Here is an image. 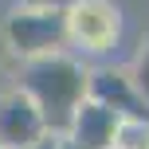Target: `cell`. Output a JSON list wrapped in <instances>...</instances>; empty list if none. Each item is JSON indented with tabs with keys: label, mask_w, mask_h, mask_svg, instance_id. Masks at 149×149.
Instances as JSON below:
<instances>
[{
	"label": "cell",
	"mask_w": 149,
	"mask_h": 149,
	"mask_svg": "<svg viewBox=\"0 0 149 149\" xmlns=\"http://www.w3.org/2000/svg\"><path fill=\"white\" fill-rule=\"evenodd\" d=\"M134 74V82H137V90H141V98L149 102V43H145V51L137 55V67L130 71Z\"/></svg>",
	"instance_id": "7"
},
{
	"label": "cell",
	"mask_w": 149,
	"mask_h": 149,
	"mask_svg": "<svg viewBox=\"0 0 149 149\" xmlns=\"http://www.w3.org/2000/svg\"><path fill=\"white\" fill-rule=\"evenodd\" d=\"M86 98L106 110H114L122 122H149V102L141 98L130 71H90L86 74Z\"/></svg>",
	"instance_id": "4"
},
{
	"label": "cell",
	"mask_w": 149,
	"mask_h": 149,
	"mask_svg": "<svg viewBox=\"0 0 149 149\" xmlns=\"http://www.w3.org/2000/svg\"><path fill=\"white\" fill-rule=\"evenodd\" d=\"M122 36V8L114 0H71L67 4V43L86 55H102Z\"/></svg>",
	"instance_id": "3"
},
{
	"label": "cell",
	"mask_w": 149,
	"mask_h": 149,
	"mask_svg": "<svg viewBox=\"0 0 149 149\" xmlns=\"http://www.w3.org/2000/svg\"><path fill=\"white\" fill-rule=\"evenodd\" d=\"M86 74L90 71H82L71 55H47V59L24 63L20 90L36 102V110L43 114L47 134L67 137L74 110H79V102L86 98Z\"/></svg>",
	"instance_id": "1"
},
{
	"label": "cell",
	"mask_w": 149,
	"mask_h": 149,
	"mask_svg": "<svg viewBox=\"0 0 149 149\" xmlns=\"http://www.w3.org/2000/svg\"><path fill=\"white\" fill-rule=\"evenodd\" d=\"M59 141H63V137H55V134H47L43 141H36V145H28V149H59Z\"/></svg>",
	"instance_id": "9"
},
{
	"label": "cell",
	"mask_w": 149,
	"mask_h": 149,
	"mask_svg": "<svg viewBox=\"0 0 149 149\" xmlns=\"http://www.w3.org/2000/svg\"><path fill=\"white\" fill-rule=\"evenodd\" d=\"M4 55H8V47H4V36H0V67H4Z\"/></svg>",
	"instance_id": "10"
},
{
	"label": "cell",
	"mask_w": 149,
	"mask_h": 149,
	"mask_svg": "<svg viewBox=\"0 0 149 149\" xmlns=\"http://www.w3.org/2000/svg\"><path fill=\"white\" fill-rule=\"evenodd\" d=\"M24 8H67L71 0H20Z\"/></svg>",
	"instance_id": "8"
},
{
	"label": "cell",
	"mask_w": 149,
	"mask_h": 149,
	"mask_svg": "<svg viewBox=\"0 0 149 149\" xmlns=\"http://www.w3.org/2000/svg\"><path fill=\"white\" fill-rule=\"evenodd\" d=\"M47 137L43 114L20 86L0 94V149H28Z\"/></svg>",
	"instance_id": "5"
},
{
	"label": "cell",
	"mask_w": 149,
	"mask_h": 149,
	"mask_svg": "<svg viewBox=\"0 0 149 149\" xmlns=\"http://www.w3.org/2000/svg\"><path fill=\"white\" fill-rule=\"evenodd\" d=\"M4 47L20 55L24 63L47 59V55H63L67 47V8H24L4 20Z\"/></svg>",
	"instance_id": "2"
},
{
	"label": "cell",
	"mask_w": 149,
	"mask_h": 149,
	"mask_svg": "<svg viewBox=\"0 0 149 149\" xmlns=\"http://www.w3.org/2000/svg\"><path fill=\"white\" fill-rule=\"evenodd\" d=\"M118 126L122 118L106 106L82 98L79 110L71 118V130H67V141L79 145V149H114V137H118Z\"/></svg>",
	"instance_id": "6"
}]
</instances>
